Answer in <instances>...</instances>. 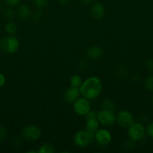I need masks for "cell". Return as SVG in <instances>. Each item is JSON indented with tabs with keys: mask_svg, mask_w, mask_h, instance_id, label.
<instances>
[{
	"mask_svg": "<svg viewBox=\"0 0 153 153\" xmlns=\"http://www.w3.org/2000/svg\"><path fill=\"white\" fill-rule=\"evenodd\" d=\"M79 89L82 97L92 100L100 96L103 89V85L100 79L95 76H91L82 82Z\"/></svg>",
	"mask_w": 153,
	"mask_h": 153,
	"instance_id": "1",
	"label": "cell"
},
{
	"mask_svg": "<svg viewBox=\"0 0 153 153\" xmlns=\"http://www.w3.org/2000/svg\"><path fill=\"white\" fill-rule=\"evenodd\" d=\"M20 48L19 40L14 36H8L0 40V49L7 54H14Z\"/></svg>",
	"mask_w": 153,
	"mask_h": 153,
	"instance_id": "2",
	"label": "cell"
},
{
	"mask_svg": "<svg viewBox=\"0 0 153 153\" xmlns=\"http://www.w3.org/2000/svg\"><path fill=\"white\" fill-rule=\"evenodd\" d=\"M94 135L88 131H79L74 134V143L80 148H85L89 146L94 141Z\"/></svg>",
	"mask_w": 153,
	"mask_h": 153,
	"instance_id": "3",
	"label": "cell"
},
{
	"mask_svg": "<svg viewBox=\"0 0 153 153\" xmlns=\"http://www.w3.org/2000/svg\"><path fill=\"white\" fill-rule=\"evenodd\" d=\"M128 135L130 139L135 141H139L145 137L146 128L141 123H134L128 128Z\"/></svg>",
	"mask_w": 153,
	"mask_h": 153,
	"instance_id": "4",
	"label": "cell"
},
{
	"mask_svg": "<svg viewBox=\"0 0 153 153\" xmlns=\"http://www.w3.org/2000/svg\"><path fill=\"white\" fill-rule=\"evenodd\" d=\"M73 109L76 114L80 116H85L91 110V104L89 100L85 97L78 98L73 103Z\"/></svg>",
	"mask_w": 153,
	"mask_h": 153,
	"instance_id": "5",
	"label": "cell"
},
{
	"mask_svg": "<svg viewBox=\"0 0 153 153\" xmlns=\"http://www.w3.org/2000/svg\"><path fill=\"white\" fill-rule=\"evenodd\" d=\"M97 119L101 125L111 126L116 122V115L112 111L100 110L98 112Z\"/></svg>",
	"mask_w": 153,
	"mask_h": 153,
	"instance_id": "6",
	"label": "cell"
},
{
	"mask_svg": "<svg viewBox=\"0 0 153 153\" xmlns=\"http://www.w3.org/2000/svg\"><path fill=\"white\" fill-rule=\"evenodd\" d=\"M116 123L123 128H128L134 123V117L128 111H121L116 114Z\"/></svg>",
	"mask_w": 153,
	"mask_h": 153,
	"instance_id": "7",
	"label": "cell"
},
{
	"mask_svg": "<svg viewBox=\"0 0 153 153\" xmlns=\"http://www.w3.org/2000/svg\"><path fill=\"white\" fill-rule=\"evenodd\" d=\"M22 135L26 140H36L41 136V130L37 126H27L22 129Z\"/></svg>",
	"mask_w": 153,
	"mask_h": 153,
	"instance_id": "8",
	"label": "cell"
},
{
	"mask_svg": "<svg viewBox=\"0 0 153 153\" xmlns=\"http://www.w3.org/2000/svg\"><path fill=\"white\" fill-rule=\"evenodd\" d=\"M94 139L100 145L106 146L112 141V134L106 128H99L94 134Z\"/></svg>",
	"mask_w": 153,
	"mask_h": 153,
	"instance_id": "9",
	"label": "cell"
},
{
	"mask_svg": "<svg viewBox=\"0 0 153 153\" xmlns=\"http://www.w3.org/2000/svg\"><path fill=\"white\" fill-rule=\"evenodd\" d=\"M80 95V89L78 88L70 86L64 93V100L68 104L74 103Z\"/></svg>",
	"mask_w": 153,
	"mask_h": 153,
	"instance_id": "10",
	"label": "cell"
},
{
	"mask_svg": "<svg viewBox=\"0 0 153 153\" xmlns=\"http://www.w3.org/2000/svg\"><path fill=\"white\" fill-rule=\"evenodd\" d=\"M92 16L95 19H100L105 14V7L100 2H95L91 7Z\"/></svg>",
	"mask_w": 153,
	"mask_h": 153,
	"instance_id": "11",
	"label": "cell"
},
{
	"mask_svg": "<svg viewBox=\"0 0 153 153\" xmlns=\"http://www.w3.org/2000/svg\"><path fill=\"white\" fill-rule=\"evenodd\" d=\"M86 57L90 60H98L102 58L104 55V50L102 48L98 46H92L88 48L86 51Z\"/></svg>",
	"mask_w": 153,
	"mask_h": 153,
	"instance_id": "12",
	"label": "cell"
},
{
	"mask_svg": "<svg viewBox=\"0 0 153 153\" xmlns=\"http://www.w3.org/2000/svg\"><path fill=\"white\" fill-rule=\"evenodd\" d=\"M98 120L97 118H93V119L86 120V130L88 132L94 134L95 131L98 129L99 127Z\"/></svg>",
	"mask_w": 153,
	"mask_h": 153,
	"instance_id": "13",
	"label": "cell"
},
{
	"mask_svg": "<svg viewBox=\"0 0 153 153\" xmlns=\"http://www.w3.org/2000/svg\"><path fill=\"white\" fill-rule=\"evenodd\" d=\"M17 14L21 19L26 20V19H28L30 16V15H31V10H30V7H28L27 4H21V5H20L19 7H18Z\"/></svg>",
	"mask_w": 153,
	"mask_h": 153,
	"instance_id": "14",
	"label": "cell"
},
{
	"mask_svg": "<svg viewBox=\"0 0 153 153\" xmlns=\"http://www.w3.org/2000/svg\"><path fill=\"white\" fill-rule=\"evenodd\" d=\"M100 107L102 110L109 111L113 112L116 109L115 104L112 100L109 99H104L100 102Z\"/></svg>",
	"mask_w": 153,
	"mask_h": 153,
	"instance_id": "15",
	"label": "cell"
},
{
	"mask_svg": "<svg viewBox=\"0 0 153 153\" xmlns=\"http://www.w3.org/2000/svg\"><path fill=\"white\" fill-rule=\"evenodd\" d=\"M38 153H54L55 152V149H54L53 146L50 143H44L41 146L39 147L38 150Z\"/></svg>",
	"mask_w": 153,
	"mask_h": 153,
	"instance_id": "16",
	"label": "cell"
},
{
	"mask_svg": "<svg viewBox=\"0 0 153 153\" xmlns=\"http://www.w3.org/2000/svg\"><path fill=\"white\" fill-rule=\"evenodd\" d=\"M82 79L79 75H74L70 77V86L74 87V88H79L80 87V85L82 83Z\"/></svg>",
	"mask_w": 153,
	"mask_h": 153,
	"instance_id": "17",
	"label": "cell"
},
{
	"mask_svg": "<svg viewBox=\"0 0 153 153\" xmlns=\"http://www.w3.org/2000/svg\"><path fill=\"white\" fill-rule=\"evenodd\" d=\"M5 31L6 33H8L10 35H12V34H15L17 31V25L13 22H8L5 25Z\"/></svg>",
	"mask_w": 153,
	"mask_h": 153,
	"instance_id": "18",
	"label": "cell"
},
{
	"mask_svg": "<svg viewBox=\"0 0 153 153\" xmlns=\"http://www.w3.org/2000/svg\"><path fill=\"white\" fill-rule=\"evenodd\" d=\"M3 16L7 19H12L15 16V11L14 9L10 7H8L3 11Z\"/></svg>",
	"mask_w": 153,
	"mask_h": 153,
	"instance_id": "19",
	"label": "cell"
},
{
	"mask_svg": "<svg viewBox=\"0 0 153 153\" xmlns=\"http://www.w3.org/2000/svg\"><path fill=\"white\" fill-rule=\"evenodd\" d=\"M145 86L148 91L153 92V75L149 76L146 79Z\"/></svg>",
	"mask_w": 153,
	"mask_h": 153,
	"instance_id": "20",
	"label": "cell"
},
{
	"mask_svg": "<svg viewBox=\"0 0 153 153\" xmlns=\"http://www.w3.org/2000/svg\"><path fill=\"white\" fill-rule=\"evenodd\" d=\"M34 4L38 8H44L47 6L48 0H34Z\"/></svg>",
	"mask_w": 153,
	"mask_h": 153,
	"instance_id": "21",
	"label": "cell"
},
{
	"mask_svg": "<svg viewBox=\"0 0 153 153\" xmlns=\"http://www.w3.org/2000/svg\"><path fill=\"white\" fill-rule=\"evenodd\" d=\"M146 134L148 137L153 138V121L150 123L147 126L146 128Z\"/></svg>",
	"mask_w": 153,
	"mask_h": 153,
	"instance_id": "22",
	"label": "cell"
},
{
	"mask_svg": "<svg viewBox=\"0 0 153 153\" xmlns=\"http://www.w3.org/2000/svg\"><path fill=\"white\" fill-rule=\"evenodd\" d=\"M124 146H125L126 149H128V150H131V149H134L135 147V140H132V139H129L128 140L124 143Z\"/></svg>",
	"mask_w": 153,
	"mask_h": 153,
	"instance_id": "23",
	"label": "cell"
},
{
	"mask_svg": "<svg viewBox=\"0 0 153 153\" xmlns=\"http://www.w3.org/2000/svg\"><path fill=\"white\" fill-rule=\"evenodd\" d=\"M32 18L36 22H39L42 19V12L40 10H36L32 15Z\"/></svg>",
	"mask_w": 153,
	"mask_h": 153,
	"instance_id": "24",
	"label": "cell"
},
{
	"mask_svg": "<svg viewBox=\"0 0 153 153\" xmlns=\"http://www.w3.org/2000/svg\"><path fill=\"white\" fill-rule=\"evenodd\" d=\"M97 114L98 113L94 110H90L85 115L86 116V119H93V118H97Z\"/></svg>",
	"mask_w": 153,
	"mask_h": 153,
	"instance_id": "25",
	"label": "cell"
},
{
	"mask_svg": "<svg viewBox=\"0 0 153 153\" xmlns=\"http://www.w3.org/2000/svg\"><path fill=\"white\" fill-rule=\"evenodd\" d=\"M8 134V130L5 127L0 126V138L2 140H4Z\"/></svg>",
	"mask_w": 153,
	"mask_h": 153,
	"instance_id": "26",
	"label": "cell"
},
{
	"mask_svg": "<svg viewBox=\"0 0 153 153\" xmlns=\"http://www.w3.org/2000/svg\"><path fill=\"white\" fill-rule=\"evenodd\" d=\"M4 1L8 5L10 6V7H14V6L18 5L20 3L21 0H4Z\"/></svg>",
	"mask_w": 153,
	"mask_h": 153,
	"instance_id": "27",
	"label": "cell"
},
{
	"mask_svg": "<svg viewBox=\"0 0 153 153\" xmlns=\"http://www.w3.org/2000/svg\"><path fill=\"white\" fill-rule=\"evenodd\" d=\"M146 68L148 70V71L153 72V59H148L145 63Z\"/></svg>",
	"mask_w": 153,
	"mask_h": 153,
	"instance_id": "28",
	"label": "cell"
},
{
	"mask_svg": "<svg viewBox=\"0 0 153 153\" xmlns=\"http://www.w3.org/2000/svg\"><path fill=\"white\" fill-rule=\"evenodd\" d=\"M5 76H4V74L0 73V88L4 86V85L5 84Z\"/></svg>",
	"mask_w": 153,
	"mask_h": 153,
	"instance_id": "29",
	"label": "cell"
},
{
	"mask_svg": "<svg viewBox=\"0 0 153 153\" xmlns=\"http://www.w3.org/2000/svg\"><path fill=\"white\" fill-rule=\"evenodd\" d=\"M87 67V62L85 61H82V62L80 64V70H84L85 69H86Z\"/></svg>",
	"mask_w": 153,
	"mask_h": 153,
	"instance_id": "30",
	"label": "cell"
},
{
	"mask_svg": "<svg viewBox=\"0 0 153 153\" xmlns=\"http://www.w3.org/2000/svg\"><path fill=\"white\" fill-rule=\"evenodd\" d=\"M70 1V0H58V2L61 4H62V5H67V4H68Z\"/></svg>",
	"mask_w": 153,
	"mask_h": 153,
	"instance_id": "31",
	"label": "cell"
},
{
	"mask_svg": "<svg viewBox=\"0 0 153 153\" xmlns=\"http://www.w3.org/2000/svg\"><path fill=\"white\" fill-rule=\"evenodd\" d=\"M81 1H82V4H85V5H88L92 2V0H81Z\"/></svg>",
	"mask_w": 153,
	"mask_h": 153,
	"instance_id": "32",
	"label": "cell"
},
{
	"mask_svg": "<svg viewBox=\"0 0 153 153\" xmlns=\"http://www.w3.org/2000/svg\"><path fill=\"white\" fill-rule=\"evenodd\" d=\"M2 4H1V3H0V11H1V10H2Z\"/></svg>",
	"mask_w": 153,
	"mask_h": 153,
	"instance_id": "33",
	"label": "cell"
},
{
	"mask_svg": "<svg viewBox=\"0 0 153 153\" xmlns=\"http://www.w3.org/2000/svg\"><path fill=\"white\" fill-rule=\"evenodd\" d=\"M2 141V140H1V138H0V142H1Z\"/></svg>",
	"mask_w": 153,
	"mask_h": 153,
	"instance_id": "34",
	"label": "cell"
},
{
	"mask_svg": "<svg viewBox=\"0 0 153 153\" xmlns=\"http://www.w3.org/2000/svg\"><path fill=\"white\" fill-rule=\"evenodd\" d=\"M152 105H153V98H152Z\"/></svg>",
	"mask_w": 153,
	"mask_h": 153,
	"instance_id": "35",
	"label": "cell"
}]
</instances>
